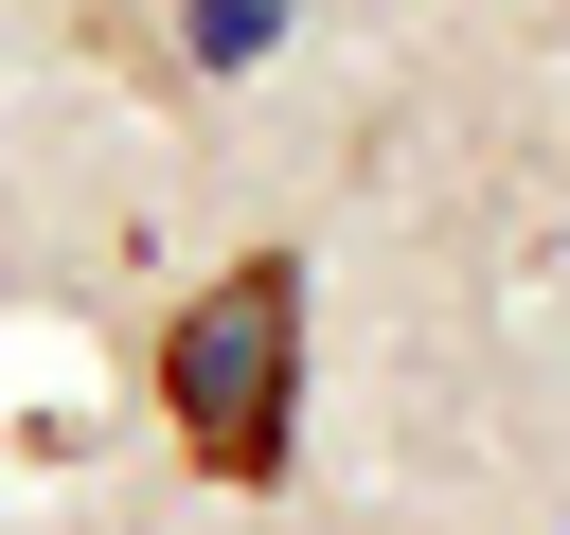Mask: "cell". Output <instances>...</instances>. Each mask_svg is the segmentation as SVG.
Here are the masks:
<instances>
[{
    "label": "cell",
    "instance_id": "obj_1",
    "mask_svg": "<svg viewBox=\"0 0 570 535\" xmlns=\"http://www.w3.org/2000/svg\"><path fill=\"white\" fill-rule=\"evenodd\" d=\"M160 410H178V464L267 499L285 481V428H303V268L285 250H232L178 321H160Z\"/></svg>",
    "mask_w": 570,
    "mask_h": 535
}]
</instances>
